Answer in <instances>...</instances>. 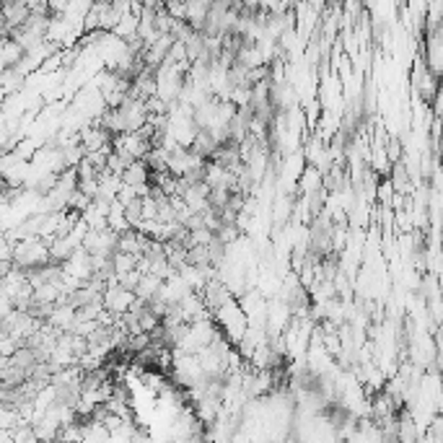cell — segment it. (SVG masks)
<instances>
[{
    "label": "cell",
    "mask_w": 443,
    "mask_h": 443,
    "mask_svg": "<svg viewBox=\"0 0 443 443\" xmlns=\"http://www.w3.org/2000/svg\"><path fill=\"white\" fill-rule=\"evenodd\" d=\"M213 324H216L218 332H220L231 345H238L241 337H244L247 330H249L247 314L241 311V306H238L236 299H231L228 303H223L220 309L213 311Z\"/></svg>",
    "instance_id": "1"
},
{
    "label": "cell",
    "mask_w": 443,
    "mask_h": 443,
    "mask_svg": "<svg viewBox=\"0 0 443 443\" xmlns=\"http://www.w3.org/2000/svg\"><path fill=\"white\" fill-rule=\"evenodd\" d=\"M50 265V244L41 238H26L13 244V267L16 270H39Z\"/></svg>",
    "instance_id": "2"
},
{
    "label": "cell",
    "mask_w": 443,
    "mask_h": 443,
    "mask_svg": "<svg viewBox=\"0 0 443 443\" xmlns=\"http://www.w3.org/2000/svg\"><path fill=\"white\" fill-rule=\"evenodd\" d=\"M379 200H381V207H389L392 210V200H394V189L392 185H389V179L386 182H379Z\"/></svg>",
    "instance_id": "3"
}]
</instances>
